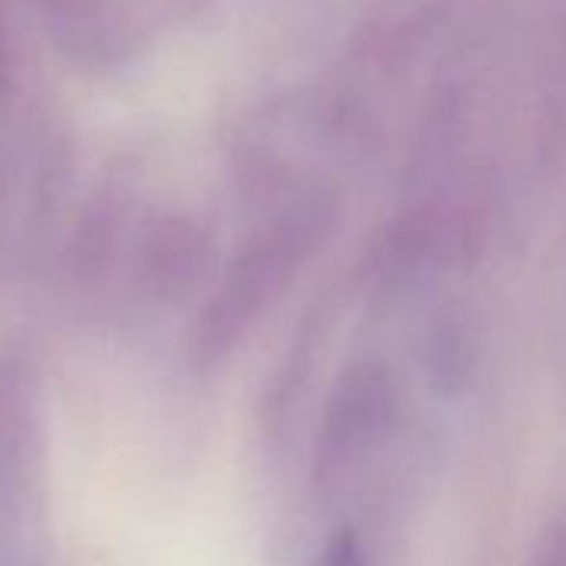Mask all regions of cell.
Instances as JSON below:
<instances>
[{"label":"cell","instance_id":"1","mask_svg":"<svg viewBox=\"0 0 566 566\" xmlns=\"http://www.w3.org/2000/svg\"><path fill=\"white\" fill-rule=\"evenodd\" d=\"M553 566H566V536H563V539H559V546H556Z\"/></svg>","mask_w":566,"mask_h":566}]
</instances>
